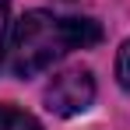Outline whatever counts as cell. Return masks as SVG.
<instances>
[{"mask_svg": "<svg viewBox=\"0 0 130 130\" xmlns=\"http://www.w3.org/2000/svg\"><path fill=\"white\" fill-rule=\"evenodd\" d=\"M0 130H42V123L32 112H25V109L0 106Z\"/></svg>", "mask_w": 130, "mask_h": 130, "instance_id": "cell-4", "label": "cell"}, {"mask_svg": "<svg viewBox=\"0 0 130 130\" xmlns=\"http://www.w3.org/2000/svg\"><path fill=\"white\" fill-rule=\"evenodd\" d=\"M95 102V77L85 67H70L63 74H56L46 88V109L56 116H77L88 112Z\"/></svg>", "mask_w": 130, "mask_h": 130, "instance_id": "cell-2", "label": "cell"}, {"mask_svg": "<svg viewBox=\"0 0 130 130\" xmlns=\"http://www.w3.org/2000/svg\"><path fill=\"white\" fill-rule=\"evenodd\" d=\"M116 77H120L123 91H130V39L120 46V53H116Z\"/></svg>", "mask_w": 130, "mask_h": 130, "instance_id": "cell-5", "label": "cell"}, {"mask_svg": "<svg viewBox=\"0 0 130 130\" xmlns=\"http://www.w3.org/2000/svg\"><path fill=\"white\" fill-rule=\"evenodd\" d=\"M67 49H74L67 18H56L49 11H28L14 25L7 60L18 77H32V74L46 70L53 60H60Z\"/></svg>", "mask_w": 130, "mask_h": 130, "instance_id": "cell-1", "label": "cell"}, {"mask_svg": "<svg viewBox=\"0 0 130 130\" xmlns=\"http://www.w3.org/2000/svg\"><path fill=\"white\" fill-rule=\"evenodd\" d=\"M67 25H70L74 49H88V46H95L102 39V28H99V21H91V18H67Z\"/></svg>", "mask_w": 130, "mask_h": 130, "instance_id": "cell-3", "label": "cell"}, {"mask_svg": "<svg viewBox=\"0 0 130 130\" xmlns=\"http://www.w3.org/2000/svg\"><path fill=\"white\" fill-rule=\"evenodd\" d=\"M7 28H11V0H0V63L7 53Z\"/></svg>", "mask_w": 130, "mask_h": 130, "instance_id": "cell-6", "label": "cell"}]
</instances>
